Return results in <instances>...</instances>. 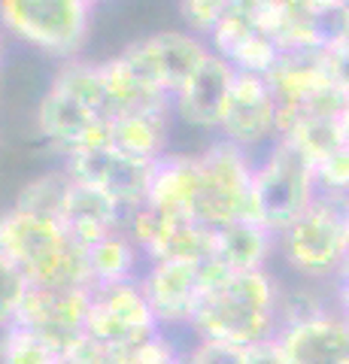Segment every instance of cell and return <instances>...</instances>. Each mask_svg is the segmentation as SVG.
Here are the masks:
<instances>
[{
  "label": "cell",
  "mask_w": 349,
  "mask_h": 364,
  "mask_svg": "<svg viewBox=\"0 0 349 364\" xmlns=\"http://www.w3.org/2000/svg\"><path fill=\"white\" fill-rule=\"evenodd\" d=\"M346 140H349V104H346Z\"/></svg>",
  "instance_id": "32"
},
{
  "label": "cell",
  "mask_w": 349,
  "mask_h": 364,
  "mask_svg": "<svg viewBox=\"0 0 349 364\" xmlns=\"http://www.w3.org/2000/svg\"><path fill=\"white\" fill-rule=\"evenodd\" d=\"M64 170L73 179H85L100 191H107L131 215L149 198L155 161H140V158H131L107 143V146H95V149H80L67 155Z\"/></svg>",
  "instance_id": "11"
},
{
  "label": "cell",
  "mask_w": 349,
  "mask_h": 364,
  "mask_svg": "<svg viewBox=\"0 0 349 364\" xmlns=\"http://www.w3.org/2000/svg\"><path fill=\"white\" fill-rule=\"evenodd\" d=\"M92 13L88 0H0V28L31 49L67 61L82 52Z\"/></svg>",
  "instance_id": "5"
},
{
  "label": "cell",
  "mask_w": 349,
  "mask_h": 364,
  "mask_svg": "<svg viewBox=\"0 0 349 364\" xmlns=\"http://www.w3.org/2000/svg\"><path fill=\"white\" fill-rule=\"evenodd\" d=\"M313 167H316L319 191H325V195H343V198H349V143L337 146L334 152L319 158Z\"/></svg>",
  "instance_id": "25"
},
{
  "label": "cell",
  "mask_w": 349,
  "mask_h": 364,
  "mask_svg": "<svg viewBox=\"0 0 349 364\" xmlns=\"http://www.w3.org/2000/svg\"><path fill=\"white\" fill-rule=\"evenodd\" d=\"M159 316L152 313L140 279L95 282L85 316V334L109 352H128L159 334Z\"/></svg>",
  "instance_id": "7"
},
{
  "label": "cell",
  "mask_w": 349,
  "mask_h": 364,
  "mask_svg": "<svg viewBox=\"0 0 349 364\" xmlns=\"http://www.w3.org/2000/svg\"><path fill=\"white\" fill-rule=\"evenodd\" d=\"M0 364H64V355L33 328L13 322L0 340Z\"/></svg>",
  "instance_id": "21"
},
{
  "label": "cell",
  "mask_w": 349,
  "mask_h": 364,
  "mask_svg": "<svg viewBox=\"0 0 349 364\" xmlns=\"http://www.w3.org/2000/svg\"><path fill=\"white\" fill-rule=\"evenodd\" d=\"M340 279H349V258H346V267H343V277Z\"/></svg>",
  "instance_id": "31"
},
{
  "label": "cell",
  "mask_w": 349,
  "mask_h": 364,
  "mask_svg": "<svg viewBox=\"0 0 349 364\" xmlns=\"http://www.w3.org/2000/svg\"><path fill=\"white\" fill-rule=\"evenodd\" d=\"M88 4H92V6H97V4H104V0H88Z\"/></svg>",
  "instance_id": "33"
},
{
  "label": "cell",
  "mask_w": 349,
  "mask_h": 364,
  "mask_svg": "<svg viewBox=\"0 0 349 364\" xmlns=\"http://www.w3.org/2000/svg\"><path fill=\"white\" fill-rule=\"evenodd\" d=\"M276 340L289 364H349V322L340 310L291 322Z\"/></svg>",
  "instance_id": "15"
},
{
  "label": "cell",
  "mask_w": 349,
  "mask_h": 364,
  "mask_svg": "<svg viewBox=\"0 0 349 364\" xmlns=\"http://www.w3.org/2000/svg\"><path fill=\"white\" fill-rule=\"evenodd\" d=\"M58 222L64 225V231L70 234L73 243L92 246L100 237L125 228L128 213L107 191H100L97 186H92L85 179L70 176V186H67L61 210H58Z\"/></svg>",
  "instance_id": "16"
},
{
  "label": "cell",
  "mask_w": 349,
  "mask_h": 364,
  "mask_svg": "<svg viewBox=\"0 0 349 364\" xmlns=\"http://www.w3.org/2000/svg\"><path fill=\"white\" fill-rule=\"evenodd\" d=\"M0 58H4V28H0Z\"/></svg>",
  "instance_id": "30"
},
{
  "label": "cell",
  "mask_w": 349,
  "mask_h": 364,
  "mask_svg": "<svg viewBox=\"0 0 349 364\" xmlns=\"http://www.w3.org/2000/svg\"><path fill=\"white\" fill-rule=\"evenodd\" d=\"M64 364H70V361H64Z\"/></svg>",
  "instance_id": "34"
},
{
  "label": "cell",
  "mask_w": 349,
  "mask_h": 364,
  "mask_svg": "<svg viewBox=\"0 0 349 364\" xmlns=\"http://www.w3.org/2000/svg\"><path fill=\"white\" fill-rule=\"evenodd\" d=\"M289 267L307 279H340L349 258V198L325 195L276 237Z\"/></svg>",
  "instance_id": "3"
},
{
  "label": "cell",
  "mask_w": 349,
  "mask_h": 364,
  "mask_svg": "<svg viewBox=\"0 0 349 364\" xmlns=\"http://www.w3.org/2000/svg\"><path fill=\"white\" fill-rule=\"evenodd\" d=\"M191 355L198 364H246V346L225 343V340H200Z\"/></svg>",
  "instance_id": "27"
},
{
  "label": "cell",
  "mask_w": 349,
  "mask_h": 364,
  "mask_svg": "<svg viewBox=\"0 0 349 364\" xmlns=\"http://www.w3.org/2000/svg\"><path fill=\"white\" fill-rule=\"evenodd\" d=\"M92 304V286H58V282H31L25 304L18 310V325L33 328L52 346L67 355L85 334V316Z\"/></svg>",
  "instance_id": "10"
},
{
  "label": "cell",
  "mask_w": 349,
  "mask_h": 364,
  "mask_svg": "<svg viewBox=\"0 0 349 364\" xmlns=\"http://www.w3.org/2000/svg\"><path fill=\"white\" fill-rule=\"evenodd\" d=\"M200 161V186L195 200V222L213 228L240 222L249 215V198H252V173L255 164L249 161V149L222 140L213 143Z\"/></svg>",
  "instance_id": "6"
},
{
  "label": "cell",
  "mask_w": 349,
  "mask_h": 364,
  "mask_svg": "<svg viewBox=\"0 0 349 364\" xmlns=\"http://www.w3.org/2000/svg\"><path fill=\"white\" fill-rule=\"evenodd\" d=\"M70 186V173L61 170V173H46L40 179H33L31 186L18 195V207H28V210H37V213H49L58 219V210H61V200H64V191Z\"/></svg>",
  "instance_id": "24"
},
{
  "label": "cell",
  "mask_w": 349,
  "mask_h": 364,
  "mask_svg": "<svg viewBox=\"0 0 349 364\" xmlns=\"http://www.w3.org/2000/svg\"><path fill=\"white\" fill-rule=\"evenodd\" d=\"M234 64L219 52H210L207 61L186 79V85L173 95V112L191 128L219 131L234 91Z\"/></svg>",
  "instance_id": "14"
},
{
  "label": "cell",
  "mask_w": 349,
  "mask_h": 364,
  "mask_svg": "<svg viewBox=\"0 0 349 364\" xmlns=\"http://www.w3.org/2000/svg\"><path fill=\"white\" fill-rule=\"evenodd\" d=\"M316 195L319 182L313 161L279 136V140L270 143L267 155L255 164L249 215L246 219L264 225L270 234L279 237L316 200Z\"/></svg>",
  "instance_id": "4"
},
{
  "label": "cell",
  "mask_w": 349,
  "mask_h": 364,
  "mask_svg": "<svg viewBox=\"0 0 349 364\" xmlns=\"http://www.w3.org/2000/svg\"><path fill=\"white\" fill-rule=\"evenodd\" d=\"M0 252L16 261L31 282L58 286H95L85 246L73 243L64 225L49 213L28 207L0 215Z\"/></svg>",
  "instance_id": "2"
},
{
  "label": "cell",
  "mask_w": 349,
  "mask_h": 364,
  "mask_svg": "<svg viewBox=\"0 0 349 364\" xmlns=\"http://www.w3.org/2000/svg\"><path fill=\"white\" fill-rule=\"evenodd\" d=\"M219 131L225 134V140L237 143L243 149L279 140V104L267 76L237 70L231 104Z\"/></svg>",
  "instance_id": "12"
},
{
  "label": "cell",
  "mask_w": 349,
  "mask_h": 364,
  "mask_svg": "<svg viewBox=\"0 0 349 364\" xmlns=\"http://www.w3.org/2000/svg\"><path fill=\"white\" fill-rule=\"evenodd\" d=\"M222 277H228V273L219 267L216 258H155L149 273L140 279V286L161 325H191L204 291Z\"/></svg>",
  "instance_id": "8"
},
{
  "label": "cell",
  "mask_w": 349,
  "mask_h": 364,
  "mask_svg": "<svg viewBox=\"0 0 349 364\" xmlns=\"http://www.w3.org/2000/svg\"><path fill=\"white\" fill-rule=\"evenodd\" d=\"M37 131L64 158L80 149H95V146L109 143V119L97 116L95 109H88L55 85L37 107Z\"/></svg>",
  "instance_id": "13"
},
{
  "label": "cell",
  "mask_w": 349,
  "mask_h": 364,
  "mask_svg": "<svg viewBox=\"0 0 349 364\" xmlns=\"http://www.w3.org/2000/svg\"><path fill=\"white\" fill-rule=\"evenodd\" d=\"M276 234H270L264 225L252 219L231 222L216 231V258L225 273H246V270H262L264 261L274 249Z\"/></svg>",
  "instance_id": "19"
},
{
  "label": "cell",
  "mask_w": 349,
  "mask_h": 364,
  "mask_svg": "<svg viewBox=\"0 0 349 364\" xmlns=\"http://www.w3.org/2000/svg\"><path fill=\"white\" fill-rule=\"evenodd\" d=\"M198 186H200L198 155H161L159 161H155V173H152V186H149L146 203L161 213L195 219Z\"/></svg>",
  "instance_id": "18"
},
{
  "label": "cell",
  "mask_w": 349,
  "mask_h": 364,
  "mask_svg": "<svg viewBox=\"0 0 349 364\" xmlns=\"http://www.w3.org/2000/svg\"><path fill=\"white\" fill-rule=\"evenodd\" d=\"M210 52V43L200 40V33L195 31H161L131 43L122 55L155 95L173 100V95L207 61Z\"/></svg>",
  "instance_id": "9"
},
{
  "label": "cell",
  "mask_w": 349,
  "mask_h": 364,
  "mask_svg": "<svg viewBox=\"0 0 349 364\" xmlns=\"http://www.w3.org/2000/svg\"><path fill=\"white\" fill-rule=\"evenodd\" d=\"M283 289L262 270L228 273L204 291L191 328L200 340H225V343L252 346L274 340L283 331L279 318Z\"/></svg>",
  "instance_id": "1"
},
{
  "label": "cell",
  "mask_w": 349,
  "mask_h": 364,
  "mask_svg": "<svg viewBox=\"0 0 349 364\" xmlns=\"http://www.w3.org/2000/svg\"><path fill=\"white\" fill-rule=\"evenodd\" d=\"M28 289H31V279L21 273L16 261H9L0 252V328H9L18 318Z\"/></svg>",
  "instance_id": "23"
},
{
  "label": "cell",
  "mask_w": 349,
  "mask_h": 364,
  "mask_svg": "<svg viewBox=\"0 0 349 364\" xmlns=\"http://www.w3.org/2000/svg\"><path fill=\"white\" fill-rule=\"evenodd\" d=\"M234 6H237V0H179L183 21L188 25V31L200 33V37H207L222 21V16Z\"/></svg>",
  "instance_id": "26"
},
{
  "label": "cell",
  "mask_w": 349,
  "mask_h": 364,
  "mask_svg": "<svg viewBox=\"0 0 349 364\" xmlns=\"http://www.w3.org/2000/svg\"><path fill=\"white\" fill-rule=\"evenodd\" d=\"M246 364H289L283 349H279V340H262V343L246 346Z\"/></svg>",
  "instance_id": "28"
},
{
  "label": "cell",
  "mask_w": 349,
  "mask_h": 364,
  "mask_svg": "<svg viewBox=\"0 0 349 364\" xmlns=\"http://www.w3.org/2000/svg\"><path fill=\"white\" fill-rule=\"evenodd\" d=\"M88 264H92L95 282H119V279H134V267H137V252L140 246L134 237L119 228L107 237H100L92 246H85Z\"/></svg>",
  "instance_id": "20"
},
{
  "label": "cell",
  "mask_w": 349,
  "mask_h": 364,
  "mask_svg": "<svg viewBox=\"0 0 349 364\" xmlns=\"http://www.w3.org/2000/svg\"><path fill=\"white\" fill-rule=\"evenodd\" d=\"M225 58L234 64V70L270 76V70H274V67L279 64V58H283V49H279V43L274 37H267V33L258 28L246 40H240L237 46H234Z\"/></svg>",
  "instance_id": "22"
},
{
  "label": "cell",
  "mask_w": 349,
  "mask_h": 364,
  "mask_svg": "<svg viewBox=\"0 0 349 364\" xmlns=\"http://www.w3.org/2000/svg\"><path fill=\"white\" fill-rule=\"evenodd\" d=\"M173 364H198V361H195V355L188 352V355H176V358H173Z\"/></svg>",
  "instance_id": "29"
},
{
  "label": "cell",
  "mask_w": 349,
  "mask_h": 364,
  "mask_svg": "<svg viewBox=\"0 0 349 364\" xmlns=\"http://www.w3.org/2000/svg\"><path fill=\"white\" fill-rule=\"evenodd\" d=\"M173 104H152L109 119V146L140 161H159L167 146Z\"/></svg>",
  "instance_id": "17"
}]
</instances>
